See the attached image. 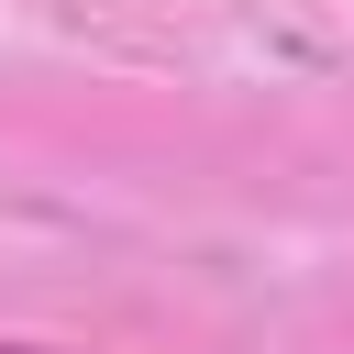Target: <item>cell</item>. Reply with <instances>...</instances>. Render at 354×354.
Segmentation results:
<instances>
[{"mask_svg":"<svg viewBox=\"0 0 354 354\" xmlns=\"http://www.w3.org/2000/svg\"><path fill=\"white\" fill-rule=\"evenodd\" d=\"M0 354H44V343H0Z\"/></svg>","mask_w":354,"mask_h":354,"instance_id":"obj_1","label":"cell"}]
</instances>
